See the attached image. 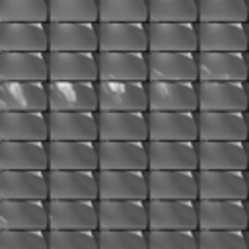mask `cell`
<instances>
[{
  "mask_svg": "<svg viewBox=\"0 0 249 249\" xmlns=\"http://www.w3.org/2000/svg\"><path fill=\"white\" fill-rule=\"evenodd\" d=\"M148 130L156 142H198V113L148 111Z\"/></svg>",
  "mask_w": 249,
  "mask_h": 249,
  "instance_id": "cell-1",
  "label": "cell"
},
{
  "mask_svg": "<svg viewBox=\"0 0 249 249\" xmlns=\"http://www.w3.org/2000/svg\"><path fill=\"white\" fill-rule=\"evenodd\" d=\"M198 142H249L247 113L198 111Z\"/></svg>",
  "mask_w": 249,
  "mask_h": 249,
  "instance_id": "cell-2",
  "label": "cell"
},
{
  "mask_svg": "<svg viewBox=\"0 0 249 249\" xmlns=\"http://www.w3.org/2000/svg\"><path fill=\"white\" fill-rule=\"evenodd\" d=\"M99 140L148 142V113L142 111H97Z\"/></svg>",
  "mask_w": 249,
  "mask_h": 249,
  "instance_id": "cell-3",
  "label": "cell"
},
{
  "mask_svg": "<svg viewBox=\"0 0 249 249\" xmlns=\"http://www.w3.org/2000/svg\"><path fill=\"white\" fill-rule=\"evenodd\" d=\"M49 111H99L97 82H49Z\"/></svg>",
  "mask_w": 249,
  "mask_h": 249,
  "instance_id": "cell-4",
  "label": "cell"
},
{
  "mask_svg": "<svg viewBox=\"0 0 249 249\" xmlns=\"http://www.w3.org/2000/svg\"><path fill=\"white\" fill-rule=\"evenodd\" d=\"M49 140L58 142H99L97 113L49 111Z\"/></svg>",
  "mask_w": 249,
  "mask_h": 249,
  "instance_id": "cell-5",
  "label": "cell"
},
{
  "mask_svg": "<svg viewBox=\"0 0 249 249\" xmlns=\"http://www.w3.org/2000/svg\"><path fill=\"white\" fill-rule=\"evenodd\" d=\"M148 171H198V142L148 140Z\"/></svg>",
  "mask_w": 249,
  "mask_h": 249,
  "instance_id": "cell-6",
  "label": "cell"
},
{
  "mask_svg": "<svg viewBox=\"0 0 249 249\" xmlns=\"http://www.w3.org/2000/svg\"><path fill=\"white\" fill-rule=\"evenodd\" d=\"M148 111L198 113V82H148Z\"/></svg>",
  "mask_w": 249,
  "mask_h": 249,
  "instance_id": "cell-7",
  "label": "cell"
},
{
  "mask_svg": "<svg viewBox=\"0 0 249 249\" xmlns=\"http://www.w3.org/2000/svg\"><path fill=\"white\" fill-rule=\"evenodd\" d=\"M148 230L198 231V200H148Z\"/></svg>",
  "mask_w": 249,
  "mask_h": 249,
  "instance_id": "cell-8",
  "label": "cell"
},
{
  "mask_svg": "<svg viewBox=\"0 0 249 249\" xmlns=\"http://www.w3.org/2000/svg\"><path fill=\"white\" fill-rule=\"evenodd\" d=\"M99 230L148 231V200H97Z\"/></svg>",
  "mask_w": 249,
  "mask_h": 249,
  "instance_id": "cell-9",
  "label": "cell"
},
{
  "mask_svg": "<svg viewBox=\"0 0 249 249\" xmlns=\"http://www.w3.org/2000/svg\"><path fill=\"white\" fill-rule=\"evenodd\" d=\"M49 230L97 231V200H49Z\"/></svg>",
  "mask_w": 249,
  "mask_h": 249,
  "instance_id": "cell-10",
  "label": "cell"
},
{
  "mask_svg": "<svg viewBox=\"0 0 249 249\" xmlns=\"http://www.w3.org/2000/svg\"><path fill=\"white\" fill-rule=\"evenodd\" d=\"M198 230L247 231V200H198Z\"/></svg>",
  "mask_w": 249,
  "mask_h": 249,
  "instance_id": "cell-11",
  "label": "cell"
},
{
  "mask_svg": "<svg viewBox=\"0 0 249 249\" xmlns=\"http://www.w3.org/2000/svg\"><path fill=\"white\" fill-rule=\"evenodd\" d=\"M148 200H198V171H148Z\"/></svg>",
  "mask_w": 249,
  "mask_h": 249,
  "instance_id": "cell-12",
  "label": "cell"
},
{
  "mask_svg": "<svg viewBox=\"0 0 249 249\" xmlns=\"http://www.w3.org/2000/svg\"><path fill=\"white\" fill-rule=\"evenodd\" d=\"M198 111L247 113V82H198Z\"/></svg>",
  "mask_w": 249,
  "mask_h": 249,
  "instance_id": "cell-13",
  "label": "cell"
},
{
  "mask_svg": "<svg viewBox=\"0 0 249 249\" xmlns=\"http://www.w3.org/2000/svg\"><path fill=\"white\" fill-rule=\"evenodd\" d=\"M99 171L97 142L49 140V171Z\"/></svg>",
  "mask_w": 249,
  "mask_h": 249,
  "instance_id": "cell-14",
  "label": "cell"
},
{
  "mask_svg": "<svg viewBox=\"0 0 249 249\" xmlns=\"http://www.w3.org/2000/svg\"><path fill=\"white\" fill-rule=\"evenodd\" d=\"M148 53H198L196 23H148Z\"/></svg>",
  "mask_w": 249,
  "mask_h": 249,
  "instance_id": "cell-15",
  "label": "cell"
},
{
  "mask_svg": "<svg viewBox=\"0 0 249 249\" xmlns=\"http://www.w3.org/2000/svg\"><path fill=\"white\" fill-rule=\"evenodd\" d=\"M148 82H198V53H148Z\"/></svg>",
  "mask_w": 249,
  "mask_h": 249,
  "instance_id": "cell-16",
  "label": "cell"
},
{
  "mask_svg": "<svg viewBox=\"0 0 249 249\" xmlns=\"http://www.w3.org/2000/svg\"><path fill=\"white\" fill-rule=\"evenodd\" d=\"M198 53H249L247 23H196Z\"/></svg>",
  "mask_w": 249,
  "mask_h": 249,
  "instance_id": "cell-17",
  "label": "cell"
},
{
  "mask_svg": "<svg viewBox=\"0 0 249 249\" xmlns=\"http://www.w3.org/2000/svg\"><path fill=\"white\" fill-rule=\"evenodd\" d=\"M49 200H99L97 171H49Z\"/></svg>",
  "mask_w": 249,
  "mask_h": 249,
  "instance_id": "cell-18",
  "label": "cell"
},
{
  "mask_svg": "<svg viewBox=\"0 0 249 249\" xmlns=\"http://www.w3.org/2000/svg\"><path fill=\"white\" fill-rule=\"evenodd\" d=\"M49 53H99L97 23H49Z\"/></svg>",
  "mask_w": 249,
  "mask_h": 249,
  "instance_id": "cell-19",
  "label": "cell"
},
{
  "mask_svg": "<svg viewBox=\"0 0 249 249\" xmlns=\"http://www.w3.org/2000/svg\"><path fill=\"white\" fill-rule=\"evenodd\" d=\"M49 82H99L97 53H49Z\"/></svg>",
  "mask_w": 249,
  "mask_h": 249,
  "instance_id": "cell-20",
  "label": "cell"
},
{
  "mask_svg": "<svg viewBox=\"0 0 249 249\" xmlns=\"http://www.w3.org/2000/svg\"><path fill=\"white\" fill-rule=\"evenodd\" d=\"M2 142H49V113L18 111L0 115Z\"/></svg>",
  "mask_w": 249,
  "mask_h": 249,
  "instance_id": "cell-21",
  "label": "cell"
},
{
  "mask_svg": "<svg viewBox=\"0 0 249 249\" xmlns=\"http://www.w3.org/2000/svg\"><path fill=\"white\" fill-rule=\"evenodd\" d=\"M198 171H249L247 142H198Z\"/></svg>",
  "mask_w": 249,
  "mask_h": 249,
  "instance_id": "cell-22",
  "label": "cell"
},
{
  "mask_svg": "<svg viewBox=\"0 0 249 249\" xmlns=\"http://www.w3.org/2000/svg\"><path fill=\"white\" fill-rule=\"evenodd\" d=\"M198 82H249L247 53H198Z\"/></svg>",
  "mask_w": 249,
  "mask_h": 249,
  "instance_id": "cell-23",
  "label": "cell"
},
{
  "mask_svg": "<svg viewBox=\"0 0 249 249\" xmlns=\"http://www.w3.org/2000/svg\"><path fill=\"white\" fill-rule=\"evenodd\" d=\"M198 200H249L247 171H198Z\"/></svg>",
  "mask_w": 249,
  "mask_h": 249,
  "instance_id": "cell-24",
  "label": "cell"
},
{
  "mask_svg": "<svg viewBox=\"0 0 249 249\" xmlns=\"http://www.w3.org/2000/svg\"><path fill=\"white\" fill-rule=\"evenodd\" d=\"M99 82H148V53H97Z\"/></svg>",
  "mask_w": 249,
  "mask_h": 249,
  "instance_id": "cell-25",
  "label": "cell"
},
{
  "mask_svg": "<svg viewBox=\"0 0 249 249\" xmlns=\"http://www.w3.org/2000/svg\"><path fill=\"white\" fill-rule=\"evenodd\" d=\"M2 113L43 111L49 113V82H2Z\"/></svg>",
  "mask_w": 249,
  "mask_h": 249,
  "instance_id": "cell-26",
  "label": "cell"
},
{
  "mask_svg": "<svg viewBox=\"0 0 249 249\" xmlns=\"http://www.w3.org/2000/svg\"><path fill=\"white\" fill-rule=\"evenodd\" d=\"M99 111L148 113V82H97Z\"/></svg>",
  "mask_w": 249,
  "mask_h": 249,
  "instance_id": "cell-27",
  "label": "cell"
},
{
  "mask_svg": "<svg viewBox=\"0 0 249 249\" xmlns=\"http://www.w3.org/2000/svg\"><path fill=\"white\" fill-rule=\"evenodd\" d=\"M99 169L148 171V142H97Z\"/></svg>",
  "mask_w": 249,
  "mask_h": 249,
  "instance_id": "cell-28",
  "label": "cell"
},
{
  "mask_svg": "<svg viewBox=\"0 0 249 249\" xmlns=\"http://www.w3.org/2000/svg\"><path fill=\"white\" fill-rule=\"evenodd\" d=\"M99 200H148V171H97Z\"/></svg>",
  "mask_w": 249,
  "mask_h": 249,
  "instance_id": "cell-29",
  "label": "cell"
},
{
  "mask_svg": "<svg viewBox=\"0 0 249 249\" xmlns=\"http://www.w3.org/2000/svg\"><path fill=\"white\" fill-rule=\"evenodd\" d=\"M99 53H148V23H97Z\"/></svg>",
  "mask_w": 249,
  "mask_h": 249,
  "instance_id": "cell-30",
  "label": "cell"
},
{
  "mask_svg": "<svg viewBox=\"0 0 249 249\" xmlns=\"http://www.w3.org/2000/svg\"><path fill=\"white\" fill-rule=\"evenodd\" d=\"M0 230L49 231V200H0Z\"/></svg>",
  "mask_w": 249,
  "mask_h": 249,
  "instance_id": "cell-31",
  "label": "cell"
},
{
  "mask_svg": "<svg viewBox=\"0 0 249 249\" xmlns=\"http://www.w3.org/2000/svg\"><path fill=\"white\" fill-rule=\"evenodd\" d=\"M0 200H49V171H0Z\"/></svg>",
  "mask_w": 249,
  "mask_h": 249,
  "instance_id": "cell-32",
  "label": "cell"
},
{
  "mask_svg": "<svg viewBox=\"0 0 249 249\" xmlns=\"http://www.w3.org/2000/svg\"><path fill=\"white\" fill-rule=\"evenodd\" d=\"M0 171H49V142H2Z\"/></svg>",
  "mask_w": 249,
  "mask_h": 249,
  "instance_id": "cell-33",
  "label": "cell"
},
{
  "mask_svg": "<svg viewBox=\"0 0 249 249\" xmlns=\"http://www.w3.org/2000/svg\"><path fill=\"white\" fill-rule=\"evenodd\" d=\"M2 53H49V23H0Z\"/></svg>",
  "mask_w": 249,
  "mask_h": 249,
  "instance_id": "cell-34",
  "label": "cell"
},
{
  "mask_svg": "<svg viewBox=\"0 0 249 249\" xmlns=\"http://www.w3.org/2000/svg\"><path fill=\"white\" fill-rule=\"evenodd\" d=\"M2 82H49V53H0Z\"/></svg>",
  "mask_w": 249,
  "mask_h": 249,
  "instance_id": "cell-35",
  "label": "cell"
},
{
  "mask_svg": "<svg viewBox=\"0 0 249 249\" xmlns=\"http://www.w3.org/2000/svg\"><path fill=\"white\" fill-rule=\"evenodd\" d=\"M148 23H198V0H148Z\"/></svg>",
  "mask_w": 249,
  "mask_h": 249,
  "instance_id": "cell-36",
  "label": "cell"
},
{
  "mask_svg": "<svg viewBox=\"0 0 249 249\" xmlns=\"http://www.w3.org/2000/svg\"><path fill=\"white\" fill-rule=\"evenodd\" d=\"M49 23H99L97 0H49Z\"/></svg>",
  "mask_w": 249,
  "mask_h": 249,
  "instance_id": "cell-37",
  "label": "cell"
},
{
  "mask_svg": "<svg viewBox=\"0 0 249 249\" xmlns=\"http://www.w3.org/2000/svg\"><path fill=\"white\" fill-rule=\"evenodd\" d=\"M247 0H198V23H247Z\"/></svg>",
  "mask_w": 249,
  "mask_h": 249,
  "instance_id": "cell-38",
  "label": "cell"
},
{
  "mask_svg": "<svg viewBox=\"0 0 249 249\" xmlns=\"http://www.w3.org/2000/svg\"><path fill=\"white\" fill-rule=\"evenodd\" d=\"M101 23H148V0H97Z\"/></svg>",
  "mask_w": 249,
  "mask_h": 249,
  "instance_id": "cell-39",
  "label": "cell"
},
{
  "mask_svg": "<svg viewBox=\"0 0 249 249\" xmlns=\"http://www.w3.org/2000/svg\"><path fill=\"white\" fill-rule=\"evenodd\" d=\"M0 23H49V0H0Z\"/></svg>",
  "mask_w": 249,
  "mask_h": 249,
  "instance_id": "cell-40",
  "label": "cell"
},
{
  "mask_svg": "<svg viewBox=\"0 0 249 249\" xmlns=\"http://www.w3.org/2000/svg\"><path fill=\"white\" fill-rule=\"evenodd\" d=\"M148 249H198V231L148 230Z\"/></svg>",
  "mask_w": 249,
  "mask_h": 249,
  "instance_id": "cell-41",
  "label": "cell"
},
{
  "mask_svg": "<svg viewBox=\"0 0 249 249\" xmlns=\"http://www.w3.org/2000/svg\"><path fill=\"white\" fill-rule=\"evenodd\" d=\"M49 249H99V237L88 230H49Z\"/></svg>",
  "mask_w": 249,
  "mask_h": 249,
  "instance_id": "cell-42",
  "label": "cell"
},
{
  "mask_svg": "<svg viewBox=\"0 0 249 249\" xmlns=\"http://www.w3.org/2000/svg\"><path fill=\"white\" fill-rule=\"evenodd\" d=\"M198 249H249L247 231L198 230Z\"/></svg>",
  "mask_w": 249,
  "mask_h": 249,
  "instance_id": "cell-43",
  "label": "cell"
},
{
  "mask_svg": "<svg viewBox=\"0 0 249 249\" xmlns=\"http://www.w3.org/2000/svg\"><path fill=\"white\" fill-rule=\"evenodd\" d=\"M0 249H49V231L0 230Z\"/></svg>",
  "mask_w": 249,
  "mask_h": 249,
  "instance_id": "cell-44",
  "label": "cell"
},
{
  "mask_svg": "<svg viewBox=\"0 0 249 249\" xmlns=\"http://www.w3.org/2000/svg\"><path fill=\"white\" fill-rule=\"evenodd\" d=\"M99 249H148V231L97 230Z\"/></svg>",
  "mask_w": 249,
  "mask_h": 249,
  "instance_id": "cell-45",
  "label": "cell"
},
{
  "mask_svg": "<svg viewBox=\"0 0 249 249\" xmlns=\"http://www.w3.org/2000/svg\"><path fill=\"white\" fill-rule=\"evenodd\" d=\"M247 243H249V230H247Z\"/></svg>",
  "mask_w": 249,
  "mask_h": 249,
  "instance_id": "cell-46",
  "label": "cell"
},
{
  "mask_svg": "<svg viewBox=\"0 0 249 249\" xmlns=\"http://www.w3.org/2000/svg\"><path fill=\"white\" fill-rule=\"evenodd\" d=\"M247 124H249V111H247Z\"/></svg>",
  "mask_w": 249,
  "mask_h": 249,
  "instance_id": "cell-47",
  "label": "cell"
},
{
  "mask_svg": "<svg viewBox=\"0 0 249 249\" xmlns=\"http://www.w3.org/2000/svg\"><path fill=\"white\" fill-rule=\"evenodd\" d=\"M247 64H249V53H247Z\"/></svg>",
  "mask_w": 249,
  "mask_h": 249,
  "instance_id": "cell-48",
  "label": "cell"
},
{
  "mask_svg": "<svg viewBox=\"0 0 249 249\" xmlns=\"http://www.w3.org/2000/svg\"><path fill=\"white\" fill-rule=\"evenodd\" d=\"M247 183H249V171H247Z\"/></svg>",
  "mask_w": 249,
  "mask_h": 249,
  "instance_id": "cell-49",
  "label": "cell"
},
{
  "mask_svg": "<svg viewBox=\"0 0 249 249\" xmlns=\"http://www.w3.org/2000/svg\"><path fill=\"white\" fill-rule=\"evenodd\" d=\"M247 35H249V23H247Z\"/></svg>",
  "mask_w": 249,
  "mask_h": 249,
  "instance_id": "cell-50",
  "label": "cell"
},
{
  "mask_svg": "<svg viewBox=\"0 0 249 249\" xmlns=\"http://www.w3.org/2000/svg\"><path fill=\"white\" fill-rule=\"evenodd\" d=\"M247 93H249V82H247Z\"/></svg>",
  "mask_w": 249,
  "mask_h": 249,
  "instance_id": "cell-51",
  "label": "cell"
},
{
  "mask_svg": "<svg viewBox=\"0 0 249 249\" xmlns=\"http://www.w3.org/2000/svg\"><path fill=\"white\" fill-rule=\"evenodd\" d=\"M247 212H249V200H247Z\"/></svg>",
  "mask_w": 249,
  "mask_h": 249,
  "instance_id": "cell-52",
  "label": "cell"
},
{
  "mask_svg": "<svg viewBox=\"0 0 249 249\" xmlns=\"http://www.w3.org/2000/svg\"><path fill=\"white\" fill-rule=\"evenodd\" d=\"M247 152H249V142H247Z\"/></svg>",
  "mask_w": 249,
  "mask_h": 249,
  "instance_id": "cell-53",
  "label": "cell"
},
{
  "mask_svg": "<svg viewBox=\"0 0 249 249\" xmlns=\"http://www.w3.org/2000/svg\"><path fill=\"white\" fill-rule=\"evenodd\" d=\"M247 6H249V0H247ZM247 23H249V21H247Z\"/></svg>",
  "mask_w": 249,
  "mask_h": 249,
  "instance_id": "cell-54",
  "label": "cell"
}]
</instances>
